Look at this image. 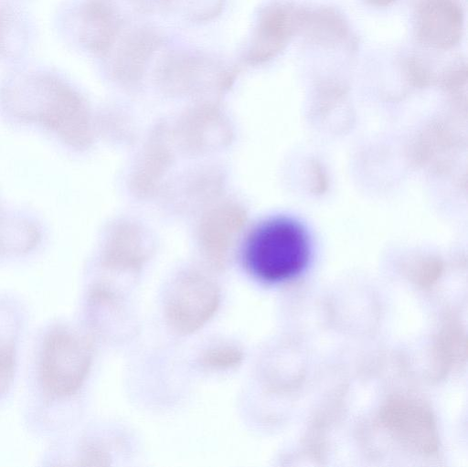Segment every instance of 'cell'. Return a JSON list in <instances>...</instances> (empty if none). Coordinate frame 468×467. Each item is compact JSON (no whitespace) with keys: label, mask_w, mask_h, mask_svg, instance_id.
Segmentation results:
<instances>
[{"label":"cell","mask_w":468,"mask_h":467,"mask_svg":"<svg viewBox=\"0 0 468 467\" xmlns=\"http://www.w3.org/2000/svg\"><path fill=\"white\" fill-rule=\"evenodd\" d=\"M463 12L457 0H420L415 13L418 40L434 49H449L461 39Z\"/></svg>","instance_id":"cell-5"},{"label":"cell","mask_w":468,"mask_h":467,"mask_svg":"<svg viewBox=\"0 0 468 467\" xmlns=\"http://www.w3.org/2000/svg\"><path fill=\"white\" fill-rule=\"evenodd\" d=\"M4 97L22 117L41 122L66 140L76 135L79 99L57 74L23 69L12 75Z\"/></svg>","instance_id":"cell-2"},{"label":"cell","mask_w":468,"mask_h":467,"mask_svg":"<svg viewBox=\"0 0 468 467\" xmlns=\"http://www.w3.org/2000/svg\"><path fill=\"white\" fill-rule=\"evenodd\" d=\"M15 342L14 336L4 331L0 332V396L6 393L13 383L15 375Z\"/></svg>","instance_id":"cell-10"},{"label":"cell","mask_w":468,"mask_h":467,"mask_svg":"<svg viewBox=\"0 0 468 467\" xmlns=\"http://www.w3.org/2000/svg\"><path fill=\"white\" fill-rule=\"evenodd\" d=\"M305 14V9L290 4H276L268 7L261 16L250 58L261 62L274 57L302 30Z\"/></svg>","instance_id":"cell-6"},{"label":"cell","mask_w":468,"mask_h":467,"mask_svg":"<svg viewBox=\"0 0 468 467\" xmlns=\"http://www.w3.org/2000/svg\"><path fill=\"white\" fill-rule=\"evenodd\" d=\"M31 35L27 16L13 5L0 4V61L19 60L28 48Z\"/></svg>","instance_id":"cell-7"},{"label":"cell","mask_w":468,"mask_h":467,"mask_svg":"<svg viewBox=\"0 0 468 467\" xmlns=\"http://www.w3.org/2000/svg\"><path fill=\"white\" fill-rule=\"evenodd\" d=\"M92 360V348L83 335L57 328L46 337L41 356V380L52 396L74 394L84 382Z\"/></svg>","instance_id":"cell-3"},{"label":"cell","mask_w":468,"mask_h":467,"mask_svg":"<svg viewBox=\"0 0 468 467\" xmlns=\"http://www.w3.org/2000/svg\"><path fill=\"white\" fill-rule=\"evenodd\" d=\"M367 3H369L372 5L383 7L391 5L397 0H366Z\"/></svg>","instance_id":"cell-11"},{"label":"cell","mask_w":468,"mask_h":467,"mask_svg":"<svg viewBox=\"0 0 468 467\" xmlns=\"http://www.w3.org/2000/svg\"><path fill=\"white\" fill-rule=\"evenodd\" d=\"M243 360L242 351L234 345H218L205 350L199 358L200 364L212 370L234 368Z\"/></svg>","instance_id":"cell-9"},{"label":"cell","mask_w":468,"mask_h":467,"mask_svg":"<svg viewBox=\"0 0 468 467\" xmlns=\"http://www.w3.org/2000/svg\"><path fill=\"white\" fill-rule=\"evenodd\" d=\"M310 237L305 228L288 217H273L255 225L245 236L240 260L245 270L265 283L291 281L307 267Z\"/></svg>","instance_id":"cell-1"},{"label":"cell","mask_w":468,"mask_h":467,"mask_svg":"<svg viewBox=\"0 0 468 467\" xmlns=\"http://www.w3.org/2000/svg\"><path fill=\"white\" fill-rule=\"evenodd\" d=\"M219 302V292L214 283L200 276L183 277L165 297V317L173 331L187 335L213 317Z\"/></svg>","instance_id":"cell-4"},{"label":"cell","mask_w":468,"mask_h":467,"mask_svg":"<svg viewBox=\"0 0 468 467\" xmlns=\"http://www.w3.org/2000/svg\"><path fill=\"white\" fill-rule=\"evenodd\" d=\"M302 30L307 37L320 43L338 42L347 35V27L343 18L328 8L306 10Z\"/></svg>","instance_id":"cell-8"}]
</instances>
